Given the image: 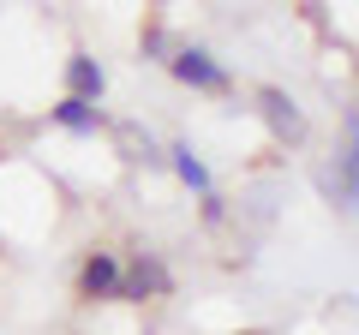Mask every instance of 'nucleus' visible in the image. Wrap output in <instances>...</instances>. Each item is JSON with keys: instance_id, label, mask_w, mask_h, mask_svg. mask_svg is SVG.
I'll return each instance as SVG.
<instances>
[{"instance_id": "1", "label": "nucleus", "mask_w": 359, "mask_h": 335, "mask_svg": "<svg viewBox=\"0 0 359 335\" xmlns=\"http://www.w3.org/2000/svg\"><path fill=\"white\" fill-rule=\"evenodd\" d=\"M318 192L335 210H353V198H359V126H353V114L341 120V150L318 168Z\"/></svg>"}, {"instance_id": "2", "label": "nucleus", "mask_w": 359, "mask_h": 335, "mask_svg": "<svg viewBox=\"0 0 359 335\" xmlns=\"http://www.w3.org/2000/svg\"><path fill=\"white\" fill-rule=\"evenodd\" d=\"M168 72H174L180 84H192V90H210V96H222V90H228V66H222L210 48H174Z\"/></svg>"}, {"instance_id": "3", "label": "nucleus", "mask_w": 359, "mask_h": 335, "mask_svg": "<svg viewBox=\"0 0 359 335\" xmlns=\"http://www.w3.org/2000/svg\"><path fill=\"white\" fill-rule=\"evenodd\" d=\"M168 287H174V275H168V264L156 258V252H138V258L120 270V294L114 299H162Z\"/></svg>"}, {"instance_id": "4", "label": "nucleus", "mask_w": 359, "mask_h": 335, "mask_svg": "<svg viewBox=\"0 0 359 335\" xmlns=\"http://www.w3.org/2000/svg\"><path fill=\"white\" fill-rule=\"evenodd\" d=\"M257 114H264V126L276 132L282 144H306V114H299V102L287 90L264 84V90H257Z\"/></svg>"}, {"instance_id": "5", "label": "nucleus", "mask_w": 359, "mask_h": 335, "mask_svg": "<svg viewBox=\"0 0 359 335\" xmlns=\"http://www.w3.org/2000/svg\"><path fill=\"white\" fill-rule=\"evenodd\" d=\"M120 294V258L114 252H90L78 270V299H114Z\"/></svg>"}, {"instance_id": "6", "label": "nucleus", "mask_w": 359, "mask_h": 335, "mask_svg": "<svg viewBox=\"0 0 359 335\" xmlns=\"http://www.w3.org/2000/svg\"><path fill=\"white\" fill-rule=\"evenodd\" d=\"M66 84H72V96H78V102H102V90H108L102 66L90 60V54H72V60H66Z\"/></svg>"}, {"instance_id": "7", "label": "nucleus", "mask_w": 359, "mask_h": 335, "mask_svg": "<svg viewBox=\"0 0 359 335\" xmlns=\"http://www.w3.org/2000/svg\"><path fill=\"white\" fill-rule=\"evenodd\" d=\"M54 126H66V132H84V138H90V132H102L108 120H102V108H96V102H78V96H66V102L54 108Z\"/></svg>"}, {"instance_id": "8", "label": "nucleus", "mask_w": 359, "mask_h": 335, "mask_svg": "<svg viewBox=\"0 0 359 335\" xmlns=\"http://www.w3.org/2000/svg\"><path fill=\"white\" fill-rule=\"evenodd\" d=\"M168 156H174V174H180L186 186H192V192H210V168L198 162V150H192V144H174Z\"/></svg>"}, {"instance_id": "9", "label": "nucleus", "mask_w": 359, "mask_h": 335, "mask_svg": "<svg viewBox=\"0 0 359 335\" xmlns=\"http://www.w3.org/2000/svg\"><path fill=\"white\" fill-rule=\"evenodd\" d=\"M120 144H126V162H162V156H156V144H150V132H138L132 126V120H120Z\"/></svg>"}, {"instance_id": "10", "label": "nucleus", "mask_w": 359, "mask_h": 335, "mask_svg": "<svg viewBox=\"0 0 359 335\" xmlns=\"http://www.w3.org/2000/svg\"><path fill=\"white\" fill-rule=\"evenodd\" d=\"M222 216H228V198H216V192H204V221H210V228H216Z\"/></svg>"}, {"instance_id": "11", "label": "nucleus", "mask_w": 359, "mask_h": 335, "mask_svg": "<svg viewBox=\"0 0 359 335\" xmlns=\"http://www.w3.org/2000/svg\"><path fill=\"white\" fill-rule=\"evenodd\" d=\"M144 48H150V54H174V36H168V30H150V36H144Z\"/></svg>"}, {"instance_id": "12", "label": "nucleus", "mask_w": 359, "mask_h": 335, "mask_svg": "<svg viewBox=\"0 0 359 335\" xmlns=\"http://www.w3.org/2000/svg\"><path fill=\"white\" fill-rule=\"evenodd\" d=\"M240 335H257V329H240Z\"/></svg>"}]
</instances>
